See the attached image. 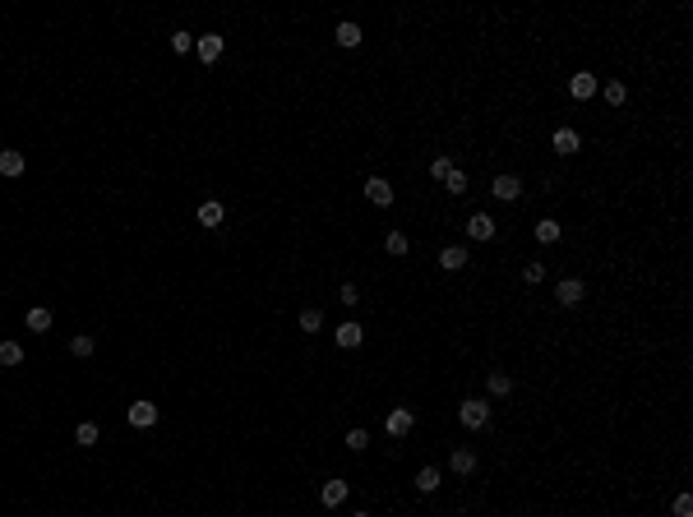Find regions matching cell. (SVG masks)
<instances>
[{"label": "cell", "instance_id": "cell-1", "mask_svg": "<svg viewBox=\"0 0 693 517\" xmlns=\"http://www.w3.org/2000/svg\"><path fill=\"white\" fill-rule=\"evenodd\" d=\"M457 421H462L467 430H485V425H490V402H481V397H462V402H457Z\"/></svg>", "mask_w": 693, "mask_h": 517}, {"label": "cell", "instance_id": "cell-2", "mask_svg": "<svg viewBox=\"0 0 693 517\" xmlns=\"http://www.w3.org/2000/svg\"><path fill=\"white\" fill-rule=\"evenodd\" d=\"M125 421H130L134 430H153V425H158V406H153L148 397H134L130 411H125Z\"/></svg>", "mask_w": 693, "mask_h": 517}, {"label": "cell", "instance_id": "cell-3", "mask_svg": "<svg viewBox=\"0 0 693 517\" xmlns=\"http://www.w3.org/2000/svg\"><path fill=\"white\" fill-rule=\"evenodd\" d=\"M582 296H587V282H582V277H564V282H555V300H560L564 309L582 305Z\"/></svg>", "mask_w": 693, "mask_h": 517}, {"label": "cell", "instance_id": "cell-4", "mask_svg": "<svg viewBox=\"0 0 693 517\" xmlns=\"http://www.w3.org/2000/svg\"><path fill=\"white\" fill-rule=\"evenodd\" d=\"M384 430L393 434V439L412 434V430H416V416H412V406H393V411H388V421H384Z\"/></svg>", "mask_w": 693, "mask_h": 517}, {"label": "cell", "instance_id": "cell-5", "mask_svg": "<svg viewBox=\"0 0 693 517\" xmlns=\"http://www.w3.org/2000/svg\"><path fill=\"white\" fill-rule=\"evenodd\" d=\"M194 56H199L203 65L222 61V33H203V37H194Z\"/></svg>", "mask_w": 693, "mask_h": 517}, {"label": "cell", "instance_id": "cell-6", "mask_svg": "<svg viewBox=\"0 0 693 517\" xmlns=\"http://www.w3.org/2000/svg\"><path fill=\"white\" fill-rule=\"evenodd\" d=\"M495 217L490 213H472V217H467V240H495Z\"/></svg>", "mask_w": 693, "mask_h": 517}, {"label": "cell", "instance_id": "cell-7", "mask_svg": "<svg viewBox=\"0 0 693 517\" xmlns=\"http://www.w3.org/2000/svg\"><path fill=\"white\" fill-rule=\"evenodd\" d=\"M333 342H338V347H347V351H356L360 342H365V328H360L356 319H347V324H338V328H333Z\"/></svg>", "mask_w": 693, "mask_h": 517}, {"label": "cell", "instance_id": "cell-8", "mask_svg": "<svg viewBox=\"0 0 693 517\" xmlns=\"http://www.w3.org/2000/svg\"><path fill=\"white\" fill-rule=\"evenodd\" d=\"M365 199L375 203V208H388V203H393V185H388L384 175H370V180H365Z\"/></svg>", "mask_w": 693, "mask_h": 517}, {"label": "cell", "instance_id": "cell-9", "mask_svg": "<svg viewBox=\"0 0 693 517\" xmlns=\"http://www.w3.org/2000/svg\"><path fill=\"white\" fill-rule=\"evenodd\" d=\"M347 494H351L347 481H324V485H319V503H324V508H338V503H347Z\"/></svg>", "mask_w": 693, "mask_h": 517}, {"label": "cell", "instance_id": "cell-10", "mask_svg": "<svg viewBox=\"0 0 693 517\" xmlns=\"http://www.w3.org/2000/svg\"><path fill=\"white\" fill-rule=\"evenodd\" d=\"M490 194H495V199H504V203H513L522 194V180H518V175H495V180H490Z\"/></svg>", "mask_w": 693, "mask_h": 517}, {"label": "cell", "instance_id": "cell-11", "mask_svg": "<svg viewBox=\"0 0 693 517\" xmlns=\"http://www.w3.org/2000/svg\"><path fill=\"white\" fill-rule=\"evenodd\" d=\"M578 148H582L578 130H569V125H560V130H555V153H560V158H573Z\"/></svg>", "mask_w": 693, "mask_h": 517}, {"label": "cell", "instance_id": "cell-12", "mask_svg": "<svg viewBox=\"0 0 693 517\" xmlns=\"http://www.w3.org/2000/svg\"><path fill=\"white\" fill-rule=\"evenodd\" d=\"M222 222H227V208H222L218 199H208V203H199V227H208V231H218Z\"/></svg>", "mask_w": 693, "mask_h": 517}, {"label": "cell", "instance_id": "cell-13", "mask_svg": "<svg viewBox=\"0 0 693 517\" xmlns=\"http://www.w3.org/2000/svg\"><path fill=\"white\" fill-rule=\"evenodd\" d=\"M24 153L19 148H0V175H5V180H14V175H24Z\"/></svg>", "mask_w": 693, "mask_h": 517}, {"label": "cell", "instance_id": "cell-14", "mask_svg": "<svg viewBox=\"0 0 693 517\" xmlns=\"http://www.w3.org/2000/svg\"><path fill=\"white\" fill-rule=\"evenodd\" d=\"M448 471H453V476H472V471H476V453H472V448H453V457H448Z\"/></svg>", "mask_w": 693, "mask_h": 517}, {"label": "cell", "instance_id": "cell-15", "mask_svg": "<svg viewBox=\"0 0 693 517\" xmlns=\"http://www.w3.org/2000/svg\"><path fill=\"white\" fill-rule=\"evenodd\" d=\"M597 88H601V83H597V74H587V70H582V74H573V79H569V93L578 97V102H587V97L597 93Z\"/></svg>", "mask_w": 693, "mask_h": 517}, {"label": "cell", "instance_id": "cell-16", "mask_svg": "<svg viewBox=\"0 0 693 517\" xmlns=\"http://www.w3.org/2000/svg\"><path fill=\"white\" fill-rule=\"evenodd\" d=\"M485 388H490V397H509L513 393V374H509V369H490Z\"/></svg>", "mask_w": 693, "mask_h": 517}, {"label": "cell", "instance_id": "cell-17", "mask_svg": "<svg viewBox=\"0 0 693 517\" xmlns=\"http://www.w3.org/2000/svg\"><path fill=\"white\" fill-rule=\"evenodd\" d=\"M439 268H444V272L467 268V250H462V245H448V250H439Z\"/></svg>", "mask_w": 693, "mask_h": 517}, {"label": "cell", "instance_id": "cell-18", "mask_svg": "<svg viewBox=\"0 0 693 517\" xmlns=\"http://www.w3.org/2000/svg\"><path fill=\"white\" fill-rule=\"evenodd\" d=\"M24 324H28V333H46V328H51V309H46V305H33L24 314Z\"/></svg>", "mask_w": 693, "mask_h": 517}, {"label": "cell", "instance_id": "cell-19", "mask_svg": "<svg viewBox=\"0 0 693 517\" xmlns=\"http://www.w3.org/2000/svg\"><path fill=\"white\" fill-rule=\"evenodd\" d=\"M439 481H444V471H439V466H421V471H416V490H421V494H435Z\"/></svg>", "mask_w": 693, "mask_h": 517}, {"label": "cell", "instance_id": "cell-20", "mask_svg": "<svg viewBox=\"0 0 693 517\" xmlns=\"http://www.w3.org/2000/svg\"><path fill=\"white\" fill-rule=\"evenodd\" d=\"M560 236H564V227L555 217H541V222H536V240H541V245H555Z\"/></svg>", "mask_w": 693, "mask_h": 517}, {"label": "cell", "instance_id": "cell-21", "mask_svg": "<svg viewBox=\"0 0 693 517\" xmlns=\"http://www.w3.org/2000/svg\"><path fill=\"white\" fill-rule=\"evenodd\" d=\"M97 439H102V430H97L93 421H79V425H74V444H79V448H93Z\"/></svg>", "mask_w": 693, "mask_h": 517}, {"label": "cell", "instance_id": "cell-22", "mask_svg": "<svg viewBox=\"0 0 693 517\" xmlns=\"http://www.w3.org/2000/svg\"><path fill=\"white\" fill-rule=\"evenodd\" d=\"M384 250H388L393 259H403L407 250H412V240H407V231H388V236H384Z\"/></svg>", "mask_w": 693, "mask_h": 517}, {"label": "cell", "instance_id": "cell-23", "mask_svg": "<svg viewBox=\"0 0 693 517\" xmlns=\"http://www.w3.org/2000/svg\"><path fill=\"white\" fill-rule=\"evenodd\" d=\"M338 46H347V51H351V46H360V28L356 24H351V19H347V24H338Z\"/></svg>", "mask_w": 693, "mask_h": 517}, {"label": "cell", "instance_id": "cell-24", "mask_svg": "<svg viewBox=\"0 0 693 517\" xmlns=\"http://www.w3.org/2000/svg\"><path fill=\"white\" fill-rule=\"evenodd\" d=\"M601 97H606V102H610V106H624V102H629V88H624L619 79H610L606 88H601Z\"/></svg>", "mask_w": 693, "mask_h": 517}, {"label": "cell", "instance_id": "cell-25", "mask_svg": "<svg viewBox=\"0 0 693 517\" xmlns=\"http://www.w3.org/2000/svg\"><path fill=\"white\" fill-rule=\"evenodd\" d=\"M70 351H74V356H79V360H88V356H93V351H97V342H93V337H88V333H74V337H70Z\"/></svg>", "mask_w": 693, "mask_h": 517}, {"label": "cell", "instance_id": "cell-26", "mask_svg": "<svg viewBox=\"0 0 693 517\" xmlns=\"http://www.w3.org/2000/svg\"><path fill=\"white\" fill-rule=\"evenodd\" d=\"M171 51H176V56H190V51H194V33L176 28V33H171Z\"/></svg>", "mask_w": 693, "mask_h": 517}, {"label": "cell", "instance_id": "cell-27", "mask_svg": "<svg viewBox=\"0 0 693 517\" xmlns=\"http://www.w3.org/2000/svg\"><path fill=\"white\" fill-rule=\"evenodd\" d=\"M324 328V309H300V333H319Z\"/></svg>", "mask_w": 693, "mask_h": 517}, {"label": "cell", "instance_id": "cell-28", "mask_svg": "<svg viewBox=\"0 0 693 517\" xmlns=\"http://www.w3.org/2000/svg\"><path fill=\"white\" fill-rule=\"evenodd\" d=\"M0 365H24V347H19V342H0Z\"/></svg>", "mask_w": 693, "mask_h": 517}, {"label": "cell", "instance_id": "cell-29", "mask_svg": "<svg viewBox=\"0 0 693 517\" xmlns=\"http://www.w3.org/2000/svg\"><path fill=\"white\" fill-rule=\"evenodd\" d=\"M444 190H448V194H467V175H462V171L453 167V171L444 175Z\"/></svg>", "mask_w": 693, "mask_h": 517}, {"label": "cell", "instance_id": "cell-30", "mask_svg": "<svg viewBox=\"0 0 693 517\" xmlns=\"http://www.w3.org/2000/svg\"><path fill=\"white\" fill-rule=\"evenodd\" d=\"M541 277H545V263H536V259H532V263L522 268V282H527V287H536Z\"/></svg>", "mask_w": 693, "mask_h": 517}, {"label": "cell", "instance_id": "cell-31", "mask_svg": "<svg viewBox=\"0 0 693 517\" xmlns=\"http://www.w3.org/2000/svg\"><path fill=\"white\" fill-rule=\"evenodd\" d=\"M338 300L351 309V305H360V291H356V282H343V291H338Z\"/></svg>", "mask_w": 693, "mask_h": 517}, {"label": "cell", "instance_id": "cell-32", "mask_svg": "<svg viewBox=\"0 0 693 517\" xmlns=\"http://www.w3.org/2000/svg\"><path fill=\"white\" fill-rule=\"evenodd\" d=\"M448 171H453V158H448V153H444V158H435V162H430V175H435V180H444Z\"/></svg>", "mask_w": 693, "mask_h": 517}, {"label": "cell", "instance_id": "cell-33", "mask_svg": "<svg viewBox=\"0 0 693 517\" xmlns=\"http://www.w3.org/2000/svg\"><path fill=\"white\" fill-rule=\"evenodd\" d=\"M347 448H351V453H360V448H370V434H365V430H347Z\"/></svg>", "mask_w": 693, "mask_h": 517}, {"label": "cell", "instance_id": "cell-34", "mask_svg": "<svg viewBox=\"0 0 693 517\" xmlns=\"http://www.w3.org/2000/svg\"><path fill=\"white\" fill-rule=\"evenodd\" d=\"M670 513H675V517H693V499H689V494H679V499H675V508H670Z\"/></svg>", "mask_w": 693, "mask_h": 517}, {"label": "cell", "instance_id": "cell-35", "mask_svg": "<svg viewBox=\"0 0 693 517\" xmlns=\"http://www.w3.org/2000/svg\"><path fill=\"white\" fill-rule=\"evenodd\" d=\"M351 517H370V513H351Z\"/></svg>", "mask_w": 693, "mask_h": 517}]
</instances>
